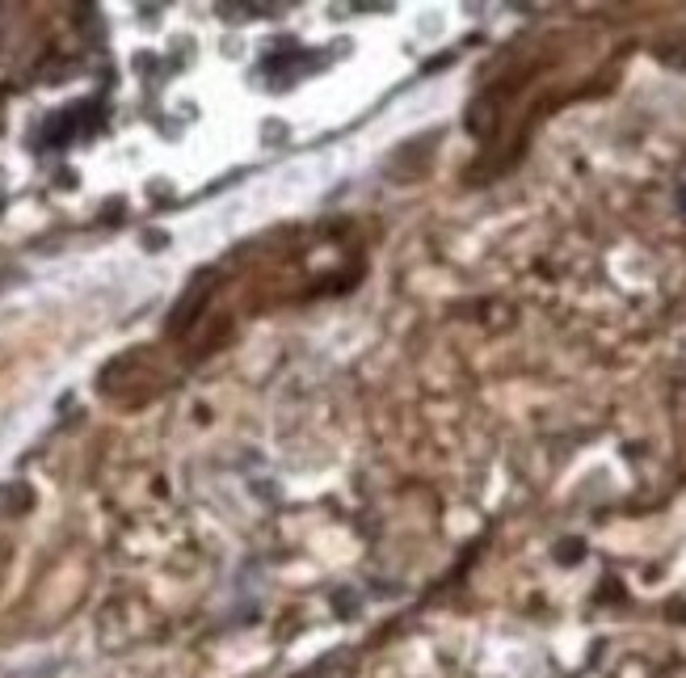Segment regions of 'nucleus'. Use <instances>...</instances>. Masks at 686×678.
<instances>
[{
    "instance_id": "1",
    "label": "nucleus",
    "mask_w": 686,
    "mask_h": 678,
    "mask_svg": "<svg viewBox=\"0 0 686 678\" xmlns=\"http://www.w3.org/2000/svg\"><path fill=\"white\" fill-rule=\"evenodd\" d=\"M581 556H586V544H581V539H564V544L556 548V560H560V564H577Z\"/></svg>"
},
{
    "instance_id": "2",
    "label": "nucleus",
    "mask_w": 686,
    "mask_h": 678,
    "mask_svg": "<svg viewBox=\"0 0 686 678\" xmlns=\"http://www.w3.org/2000/svg\"><path fill=\"white\" fill-rule=\"evenodd\" d=\"M678 198H682V206H686V190H682V194H678Z\"/></svg>"
}]
</instances>
